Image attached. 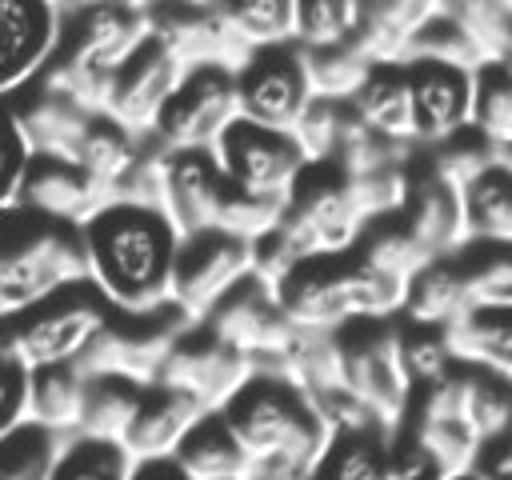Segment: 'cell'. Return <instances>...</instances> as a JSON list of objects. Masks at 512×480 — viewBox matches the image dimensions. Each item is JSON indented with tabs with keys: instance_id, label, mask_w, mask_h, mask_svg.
Segmentation results:
<instances>
[{
	"instance_id": "cell-1",
	"label": "cell",
	"mask_w": 512,
	"mask_h": 480,
	"mask_svg": "<svg viewBox=\"0 0 512 480\" xmlns=\"http://www.w3.org/2000/svg\"><path fill=\"white\" fill-rule=\"evenodd\" d=\"M88 284L120 316H152L172 304V268L180 232L164 208L108 200L80 224Z\"/></svg>"
},
{
	"instance_id": "cell-2",
	"label": "cell",
	"mask_w": 512,
	"mask_h": 480,
	"mask_svg": "<svg viewBox=\"0 0 512 480\" xmlns=\"http://www.w3.org/2000/svg\"><path fill=\"white\" fill-rule=\"evenodd\" d=\"M252 460V480H312L332 432L312 396L280 372H252L220 408Z\"/></svg>"
},
{
	"instance_id": "cell-3",
	"label": "cell",
	"mask_w": 512,
	"mask_h": 480,
	"mask_svg": "<svg viewBox=\"0 0 512 480\" xmlns=\"http://www.w3.org/2000/svg\"><path fill=\"white\" fill-rule=\"evenodd\" d=\"M272 292L300 332H336L352 320H392L404 300V284L372 268L356 248L344 256L300 260Z\"/></svg>"
},
{
	"instance_id": "cell-4",
	"label": "cell",
	"mask_w": 512,
	"mask_h": 480,
	"mask_svg": "<svg viewBox=\"0 0 512 480\" xmlns=\"http://www.w3.org/2000/svg\"><path fill=\"white\" fill-rule=\"evenodd\" d=\"M76 284H88L80 228L40 220L0 240V316H20Z\"/></svg>"
},
{
	"instance_id": "cell-5",
	"label": "cell",
	"mask_w": 512,
	"mask_h": 480,
	"mask_svg": "<svg viewBox=\"0 0 512 480\" xmlns=\"http://www.w3.org/2000/svg\"><path fill=\"white\" fill-rule=\"evenodd\" d=\"M116 312L92 284H76L20 316H0V348L28 372L48 364H80Z\"/></svg>"
},
{
	"instance_id": "cell-6",
	"label": "cell",
	"mask_w": 512,
	"mask_h": 480,
	"mask_svg": "<svg viewBox=\"0 0 512 480\" xmlns=\"http://www.w3.org/2000/svg\"><path fill=\"white\" fill-rule=\"evenodd\" d=\"M364 216L352 200L348 176L340 164L324 160V164H308L292 188V196L284 200L280 224L276 232L284 236V244L300 256H344L360 244L364 236Z\"/></svg>"
},
{
	"instance_id": "cell-7",
	"label": "cell",
	"mask_w": 512,
	"mask_h": 480,
	"mask_svg": "<svg viewBox=\"0 0 512 480\" xmlns=\"http://www.w3.org/2000/svg\"><path fill=\"white\" fill-rule=\"evenodd\" d=\"M336 348H340V388L352 392L384 428H396L412 400V384L396 352V316L352 320L336 328Z\"/></svg>"
},
{
	"instance_id": "cell-8",
	"label": "cell",
	"mask_w": 512,
	"mask_h": 480,
	"mask_svg": "<svg viewBox=\"0 0 512 480\" xmlns=\"http://www.w3.org/2000/svg\"><path fill=\"white\" fill-rule=\"evenodd\" d=\"M236 116H240L236 112V68L196 64V68H184L176 92L168 96V104L156 116L148 136L164 152L212 148Z\"/></svg>"
},
{
	"instance_id": "cell-9",
	"label": "cell",
	"mask_w": 512,
	"mask_h": 480,
	"mask_svg": "<svg viewBox=\"0 0 512 480\" xmlns=\"http://www.w3.org/2000/svg\"><path fill=\"white\" fill-rule=\"evenodd\" d=\"M212 156L236 192L276 200V204H284L292 196L300 172L308 168V156L292 132L260 128V124H248L240 116L212 144Z\"/></svg>"
},
{
	"instance_id": "cell-10",
	"label": "cell",
	"mask_w": 512,
	"mask_h": 480,
	"mask_svg": "<svg viewBox=\"0 0 512 480\" xmlns=\"http://www.w3.org/2000/svg\"><path fill=\"white\" fill-rule=\"evenodd\" d=\"M192 320L168 304L152 316H112L108 328L92 340V348L80 356V368L88 376H120L132 384H156L160 368L172 352V344L180 340V332Z\"/></svg>"
},
{
	"instance_id": "cell-11",
	"label": "cell",
	"mask_w": 512,
	"mask_h": 480,
	"mask_svg": "<svg viewBox=\"0 0 512 480\" xmlns=\"http://www.w3.org/2000/svg\"><path fill=\"white\" fill-rule=\"evenodd\" d=\"M312 104L304 52L296 44L256 48L236 64V112L248 124L292 132Z\"/></svg>"
},
{
	"instance_id": "cell-12",
	"label": "cell",
	"mask_w": 512,
	"mask_h": 480,
	"mask_svg": "<svg viewBox=\"0 0 512 480\" xmlns=\"http://www.w3.org/2000/svg\"><path fill=\"white\" fill-rule=\"evenodd\" d=\"M248 276H252V244L216 228L180 236V252L172 268V304L188 320H204Z\"/></svg>"
},
{
	"instance_id": "cell-13",
	"label": "cell",
	"mask_w": 512,
	"mask_h": 480,
	"mask_svg": "<svg viewBox=\"0 0 512 480\" xmlns=\"http://www.w3.org/2000/svg\"><path fill=\"white\" fill-rule=\"evenodd\" d=\"M212 336H220L224 344H232L236 352L248 356V364L256 360H276L292 348L296 328L284 316L272 284H264L260 276L240 280L204 320H200Z\"/></svg>"
},
{
	"instance_id": "cell-14",
	"label": "cell",
	"mask_w": 512,
	"mask_h": 480,
	"mask_svg": "<svg viewBox=\"0 0 512 480\" xmlns=\"http://www.w3.org/2000/svg\"><path fill=\"white\" fill-rule=\"evenodd\" d=\"M248 376H252L248 356L236 352L232 344H224L220 336H212L200 320H192L180 332V340L172 344V352L160 368V384L188 392L208 412H220Z\"/></svg>"
},
{
	"instance_id": "cell-15",
	"label": "cell",
	"mask_w": 512,
	"mask_h": 480,
	"mask_svg": "<svg viewBox=\"0 0 512 480\" xmlns=\"http://www.w3.org/2000/svg\"><path fill=\"white\" fill-rule=\"evenodd\" d=\"M64 4L0 0V100L28 92L56 56Z\"/></svg>"
},
{
	"instance_id": "cell-16",
	"label": "cell",
	"mask_w": 512,
	"mask_h": 480,
	"mask_svg": "<svg viewBox=\"0 0 512 480\" xmlns=\"http://www.w3.org/2000/svg\"><path fill=\"white\" fill-rule=\"evenodd\" d=\"M184 76V64L172 56V48L156 36H148L108 80V104L104 116L120 120L132 132H152L156 116L164 112L168 96L176 92Z\"/></svg>"
},
{
	"instance_id": "cell-17",
	"label": "cell",
	"mask_w": 512,
	"mask_h": 480,
	"mask_svg": "<svg viewBox=\"0 0 512 480\" xmlns=\"http://www.w3.org/2000/svg\"><path fill=\"white\" fill-rule=\"evenodd\" d=\"M408 96H412V144L436 148L464 128H472V72L432 60H408Z\"/></svg>"
},
{
	"instance_id": "cell-18",
	"label": "cell",
	"mask_w": 512,
	"mask_h": 480,
	"mask_svg": "<svg viewBox=\"0 0 512 480\" xmlns=\"http://www.w3.org/2000/svg\"><path fill=\"white\" fill-rule=\"evenodd\" d=\"M228 188L212 148L164 152V212L180 236L212 232Z\"/></svg>"
},
{
	"instance_id": "cell-19",
	"label": "cell",
	"mask_w": 512,
	"mask_h": 480,
	"mask_svg": "<svg viewBox=\"0 0 512 480\" xmlns=\"http://www.w3.org/2000/svg\"><path fill=\"white\" fill-rule=\"evenodd\" d=\"M112 196L72 160H48V156H32L24 184H20V204L24 212L40 216V220H56V224H88Z\"/></svg>"
},
{
	"instance_id": "cell-20",
	"label": "cell",
	"mask_w": 512,
	"mask_h": 480,
	"mask_svg": "<svg viewBox=\"0 0 512 480\" xmlns=\"http://www.w3.org/2000/svg\"><path fill=\"white\" fill-rule=\"evenodd\" d=\"M400 220L408 232L420 240V248L436 256H452L460 244H468V224H464V196L456 184L436 176L428 160L412 156L408 168V200L400 208Z\"/></svg>"
},
{
	"instance_id": "cell-21",
	"label": "cell",
	"mask_w": 512,
	"mask_h": 480,
	"mask_svg": "<svg viewBox=\"0 0 512 480\" xmlns=\"http://www.w3.org/2000/svg\"><path fill=\"white\" fill-rule=\"evenodd\" d=\"M208 408L200 400H192L188 392L172 388V384H144L140 392V408L132 416V428L124 436L128 456L140 460H172L180 440L192 432V424L204 416Z\"/></svg>"
},
{
	"instance_id": "cell-22",
	"label": "cell",
	"mask_w": 512,
	"mask_h": 480,
	"mask_svg": "<svg viewBox=\"0 0 512 480\" xmlns=\"http://www.w3.org/2000/svg\"><path fill=\"white\" fill-rule=\"evenodd\" d=\"M32 96L16 104L20 116V132L28 140L32 156H48V160H72L76 164V148L88 132L92 112H84L80 104H72L60 92H48L40 84L28 88Z\"/></svg>"
},
{
	"instance_id": "cell-23",
	"label": "cell",
	"mask_w": 512,
	"mask_h": 480,
	"mask_svg": "<svg viewBox=\"0 0 512 480\" xmlns=\"http://www.w3.org/2000/svg\"><path fill=\"white\" fill-rule=\"evenodd\" d=\"M188 480H248L252 460L220 412H204L172 456Z\"/></svg>"
},
{
	"instance_id": "cell-24",
	"label": "cell",
	"mask_w": 512,
	"mask_h": 480,
	"mask_svg": "<svg viewBox=\"0 0 512 480\" xmlns=\"http://www.w3.org/2000/svg\"><path fill=\"white\" fill-rule=\"evenodd\" d=\"M348 104L368 132L396 144H412V96L404 64H372Z\"/></svg>"
},
{
	"instance_id": "cell-25",
	"label": "cell",
	"mask_w": 512,
	"mask_h": 480,
	"mask_svg": "<svg viewBox=\"0 0 512 480\" xmlns=\"http://www.w3.org/2000/svg\"><path fill=\"white\" fill-rule=\"evenodd\" d=\"M468 312L472 308H468V296H464V284H460V272H456L452 256H436L420 272L408 276L404 300H400V320L448 328Z\"/></svg>"
},
{
	"instance_id": "cell-26",
	"label": "cell",
	"mask_w": 512,
	"mask_h": 480,
	"mask_svg": "<svg viewBox=\"0 0 512 480\" xmlns=\"http://www.w3.org/2000/svg\"><path fill=\"white\" fill-rule=\"evenodd\" d=\"M88 372L80 364H48L28 372V424L48 428L52 436H76L84 408Z\"/></svg>"
},
{
	"instance_id": "cell-27",
	"label": "cell",
	"mask_w": 512,
	"mask_h": 480,
	"mask_svg": "<svg viewBox=\"0 0 512 480\" xmlns=\"http://www.w3.org/2000/svg\"><path fill=\"white\" fill-rule=\"evenodd\" d=\"M436 4L420 0H380L360 8V28H356V48L372 64H404V52L416 36V28L428 20Z\"/></svg>"
},
{
	"instance_id": "cell-28",
	"label": "cell",
	"mask_w": 512,
	"mask_h": 480,
	"mask_svg": "<svg viewBox=\"0 0 512 480\" xmlns=\"http://www.w3.org/2000/svg\"><path fill=\"white\" fill-rule=\"evenodd\" d=\"M448 340L460 364L512 380V308H476L448 324Z\"/></svg>"
},
{
	"instance_id": "cell-29",
	"label": "cell",
	"mask_w": 512,
	"mask_h": 480,
	"mask_svg": "<svg viewBox=\"0 0 512 480\" xmlns=\"http://www.w3.org/2000/svg\"><path fill=\"white\" fill-rule=\"evenodd\" d=\"M144 144H148V132H132L124 128L120 120L112 116H92L88 120V132L76 148V164L112 196L116 184L136 168V160L144 156Z\"/></svg>"
},
{
	"instance_id": "cell-30",
	"label": "cell",
	"mask_w": 512,
	"mask_h": 480,
	"mask_svg": "<svg viewBox=\"0 0 512 480\" xmlns=\"http://www.w3.org/2000/svg\"><path fill=\"white\" fill-rule=\"evenodd\" d=\"M468 308H512V244L468 240L452 252Z\"/></svg>"
},
{
	"instance_id": "cell-31",
	"label": "cell",
	"mask_w": 512,
	"mask_h": 480,
	"mask_svg": "<svg viewBox=\"0 0 512 480\" xmlns=\"http://www.w3.org/2000/svg\"><path fill=\"white\" fill-rule=\"evenodd\" d=\"M468 240L512 244V168L504 160L488 164L472 184L460 188Z\"/></svg>"
},
{
	"instance_id": "cell-32",
	"label": "cell",
	"mask_w": 512,
	"mask_h": 480,
	"mask_svg": "<svg viewBox=\"0 0 512 480\" xmlns=\"http://www.w3.org/2000/svg\"><path fill=\"white\" fill-rule=\"evenodd\" d=\"M140 392H144V384L120 380V376H88L76 436L124 444V436L132 428V416L140 408Z\"/></svg>"
},
{
	"instance_id": "cell-33",
	"label": "cell",
	"mask_w": 512,
	"mask_h": 480,
	"mask_svg": "<svg viewBox=\"0 0 512 480\" xmlns=\"http://www.w3.org/2000/svg\"><path fill=\"white\" fill-rule=\"evenodd\" d=\"M312 480H388V428L332 432Z\"/></svg>"
},
{
	"instance_id": "cell-34",
	"label": "cell",
	"mask_w": 512,
	"mask_h": 480,
	"mask_svg": "<svg viewBox=\"0 0 512 480\" xmlns=\"http://www.w3.org/2000/svg\"><path fill=\"white\" fill-rule=\"evenodd\" d=\"M408 60H432V64H452V68L476 72L484 64V52L472 40V32L464 28V20L452 12V4H436L412 36V44L404 52V64Z\"/></svg>"
},
{
	"instance_id": "cell-35",
	"label": "cell",
	"mask_w": 512,
	"mask_h": 480,
	"mask_svg": "<svg viewBox=\"0 0 512 480\" xmlns=\"http://www.w3.org/2000/svg\"><path fill=\"white\" fill-rule=\"evenodd\" d=\"M472 132L496 152L512 144V72L500 60H484L472 72Z\"/></svg>"
},
{
	"instance_id": "cell-36",
	"label": "cell",
	"mask_w": 512,
	"mask_h": 480,
	"mask_svg": "<svg viewBox=\"0 0 512 480\" xmlns=\"http://www.w3.org/2000/svg\"><path fill=\"white\" fill-rule=\"evenodd\" d=\"M356 252H360L372 268H380L384 276H392V280H400V284H408V276L420 272V268L432 260V256L420 248V240L408 232V224L400 220V212H396V216H384V220H376V224H368L364 236H360V244H356Z\"/></svg>"
},
{
	"instance_id": "cell-37",
	"label": "cell",
	"mask_w": 512,
	"mask_h": 480,
	"mask_svg": "<svg viewBox=\"0 0 512 480\" xmlns=\"http://www.w3.org/2000/svg\"><path fill=\"white\" fill-rule=\"evenodd\" d=\"M136 460L124 444L92 440V436H68L56 452V464L48 480H132Z\"/></svg>"
},
{
	"instance_id": "cell-38",
	"label": "cell",
	"mask_w": 512,
	"mask_h": 480,
	"mask_svg": "<svg viewBox=\"0 0 512 480\" xmlns=\"http://www.w3.org/2000/svg\"><path fill=\"white\" fill-rule=\"evenodd\" d=\"M396 352H400V368L412 388H424L460 364L452 352L448 328L412 324V320H396Z\"/></svg>"
},
{
	"instance_id": "cell-39",
	"label": "cell",
	"mask_w": 512,
	"mask_h": 480,
	"mask_svg": "<svg viewBox=\"0 0 512 480\" xmlns=\"http://www.w3.org/2000/svg\"><path fill=\"white\" fill-rule=\"evenodd\" d=\"M220 8L244 56L256 48L292 44L296 36V4L288 0H252V4H220Z\"/></svg>"
},
{
	"instance_id": "cell-40",
	"label": "cell",
	"mask_w": 512,
	"mask_h": 480,
	"mask_svg": "<svg viewBox=\"0 0 512 480\" xmlns=\"http://www.w3.org/2000/svg\"><path fill=\"white\" fill-rule=\"evenodd\" d=\"M304 52V48H300ZM372 60L356 48V40L336 44V48H316L304 52V72H308V88L320 100H352L356 88L364 84Z\"/></svg>"
},
{
	"instance_id": "cell-41",
	"label": "cell",
	"mask_w": 512,
	"mask_h": 480,
	"mask_svg": "<svg viewBox=\"0 0 512 480\" xmlns=\"http://www.w3.org/2000/svg\"><path fill=\"white\" fill-rule=\"evenodd\" d=\"M360 8L364 4H352V0H304V4H296L292 44L304 52H316V48H336V44L356 40Z\"/></svg>"
},
{
	"instance_id": "cell-42",
	"label": "cell",
	"mask_w": 512,
	"mask_h": 480,
	"mask_svg": "<svg viewBox=\"0 0 512 480\" xmlns=\"http://www.w3.org/2000/svg\"><path fill=\"white\" fill-rule=\"evenodd\" d=\"M352 120H356V112H352L348 100H320V96H312V104L304 108V116H300L296 128H292V136H296V144L304 148L308 164L336 160L340 140H344V132L352 128Z\"/></svg>"
},
{
	"instance_id": "cell-43",
	"label": "cell",
	"mask_w": 512,
	"mask_h": 480,
	"mask_svg": "<svg viewBox=\"0 0 512 480\" xmlns=\"http://www.w3.org/2000/svg\"><path fill=\"white\" fill-rule=\"evenodd\" d=\"M64 440L68 436H52L40 424H20L0 440V480H48Z\"/></svg>"
},
{
	"instance_id": "cell-44",
	"label": "cell",
	"mask_w": 512,
	"mask_h": 480,
	"mask_svg": "<svg viewBox=\"0 0 512 480\" xmlns=\"http://www.w3.org/2000/svg\"><path fill=\"white\" fill-rule=\"evenodd\" d=\"M424 160H428V168H432L436 176H444L448 184L464 188V184H472L488 164H496L500 152H496L480 132L464 128L460 136H452V140H444V144H436V148H424Z\"/></svg>"
},
{
	"instance_id": "cell-45",
	"label": "cell",
	"mask_w": 512,
	"mask_h": 480,
	"mask_svg": "<svg viewBox=\"0 0 512 480\" xmlns=\"http://www.w3.org/2000/svg\"><path fill=\"white\" fill-rule=\"evenodd\" d=\"M28 164H32V152L20 132L16 100H0V212H12L20 204V184Z\"/></svg>"
},
{
	"instance_id": "cell-46",
	"label": "cell",
	"mask_w": 512,
	"mask_h": 480,
	"mask_svg": "<svg viewBox=\"0 0 512 480\" xmlns=\"http://www.w3.org/2000/svg\"><path fill=\"white\" fill-rule=\"evenodd\" d=\"M404 424L416 428V436L428 444V452L444 464L448 476H464L472 468V456H476L480 436L464 420H404Z\"/></svg>"
},
{
	"instance_id": "cell-47",
	"label": "cell",
	"mask_w": 512,
	"mask_h": 480,
	"mask_svg": "<svg viewBox=\"0 0 512 480\" xmlns=\"http://www.w3.org/2000/svg\"><path fill=\"white\" fill-rule=\"evenodd\" d=\"M388 480H452V476L416 436V428L400 420L388 432Z\"/></svg>"
},
{
	"instance_id": "cell-48",
	"label": "cell",
	"mask_w": 512,
	"mask_h": 480,
	"mask_svg": "<svg viewBox=\"0 0 512 480\" xmlns=\"http://www.w3.org/2000/svg\"><path fill=\"white\" fill-rule=\"evenodd\" d=\"M28 424V368L0 348V440Z\"/></svg>"
},
{
	"instance_id": "cell-49",
	"label": "cell",
	"mask_w": 512,
	"mask_h": 480,
	"mask_svg": "<svg viewBox=\"0 0 512 480\" xmlns=\"http://www.w3.org/2000/svg\"><path fill=\"white\" fill-rule=\"evenodd\" d=\"M468 476H476V480H512V424L476 444Z\"/></svg>"
},
{
	"instance_id": "cell-50",
	"label": "cell",
	"mask_w": 512,
	"mask_h": 480,
	"mask_svg": "<svg viewBox=\"0 0 512 480\" xmlns=\"http://www.w3.org/2000/svg\"><path fill=\"white\" fill-rule=\"evenodd\" d=\"M132 480H188L176 460H140Z\"/></svg>"
},
{
	"instance_id": "cell-51",
	"label": "cell",
	"mask_w": 512,
	"mask_h": 480,
	"mask_svg": "<svg viewBox=\"0 0 512 480\" xmlns=\"http://www.w3.org/2000/svg\"><path fill=\"white\" fill-rule=\"evenodd\" d=\"M496 60H500V64H504V68H508V72H512V40H508V44H504V52H500V56H496Z\"/></svg>"
},
{
	"instance_id": "cell-52",
	"label": "cell",
	"mask_w": 512,
	"mask_h": 480,
	"mask_svg": "<svg viewBox=\"0 0 512 480\" xmlns=\"http://www.w3.org/2000/svg\"><path fill=\"white\" fill-rule=\"evenodd\" d=\"M500 160H504V164H508V168H512V144H508V148H504V152H500Z\"/></svg>"
},
{
	"instance_id": "cell-53",
	"label": "cell",
	"mask_w": 512,
	"mask_h": 480,
	"mask_svg": "<svg viewBox=\"0 0 512 480\" xmlns=\"http://www.w3.org/2000/svg\"><path fill=\"white\" fill-rule=\"evenodd\" d=\"M452 480H476V476H468V472H464V476H452Z\"/></svg>"
},
{
	"instance_id": "cell-54",
	"label": "cell",
	"mask_w": 512,
	"mask_h": 480,
	"mask_svg": "<svg viewBox=\"0 0 512 480\" xmlns=\"http://www.w3.org/2000/svg\"><path fill=\"white\" fill-rule=\"evenodd\" d=\"M248 480H252V476H248Z\"/></svg>"
}]
</instances>
